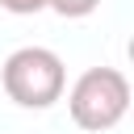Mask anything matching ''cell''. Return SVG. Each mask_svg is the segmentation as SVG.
Here are the masks:
<instances>
[{
    "mask_svg": "<svg viewBox=\"0 0 134 134\" xmlns=\"http://www.w3.org/2000/svg\"><path fill=\"white\" fill-rule=\"evenodd\" d=\"M4 13H17V17H29V13H42L46 0H0Z\"/></svg>",
    "mask_w": 134,
    "mask_h": 134,
    "instance_id": "obj_4",
    "label": "cell"
},
{
    "mask_svg": "<svg viewBox=\"0 0 134 134\" xmlns=\"http://www.w3.org/2000/svg\"><path fill=\"white\" fill-rule=\"evenodd\" d=\"M0 84H4V96L21 109H50L67 88V67L46 46H21L4 59Z\"/></svg>",
    "mask_w": 134,
    "mask_h": 134,
    "instance_id": "obj_1",
    "label": "cell"
},
{
    "mask_svg": "<svg viewBox=\"0 0 134 134\" xmlns=\"http://www.w3.org/2000/svg\"><path fill=\"white\" fill-rule=\"evenodd\" d=\"M126 109H130V80L117 67H88L67 92V113L88 134L113 130L126 117Z\"/></svg>",
    "mask_w": 134,
    "mask_h": 134,
    "instance_id": "obj_2",
    "label": "cell"
},
{
    "mask_svg": "<svg viewBox=\"0 0 134 134\" xmlns=\"http://www.w3.org/2000/svg\"><path fill=\"white\" fill-rule=\"evenodd\" d=\"M46 8H54L67 21H80V17H92L100 8V0H46Z\"/></svg>",
    "mask_w": 134,
    "mask_h": 134,
    "instance_id": "obj_3",
    "label": "cell"
}]
</instances>
